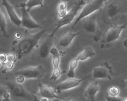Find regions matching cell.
I'll return each mask as SVG.
<instances>
[{
    "label": "cell",
    "instance_id": "7c38bea8",
    "mask_svg": "<svg viewBox=\"0 0 127 101\" xmlns=\"http://www.w3.org/2000/svg\"><path fill=\"white\" fill-rule=\"evenodd\" d=\"M54 40V35L51 34L47 35L46 38L41 43L39 49V55L41 57L47 58L50 54V50L53 47Z\"/></svg>",
    "mask_w": 127,
    "mask_h": 101
},
{
    "label": "cell",
    "instance_id": "6da1fadb",
    "mask_svg": "<svg viewBox=\"0 0 127 101\" xmlns=\"http://www.w3.org/2000/svg\"><path fill=\"white\" fill-rule=\"evenodd\" d=\"M47 31L46 28L34 34H30L21 39L16 46V52L18 58L32 52L36 48L40 39Z\"/></svg>",
    "mask_w": 127,
    "mask_h": 101
},
{
    "label": "cell",
    "instance_id": "f1b7e54d",
    "mask_svg": "<svg viewBox=\"0 0 127 101\" xmlns=\"http://www.w3.org/2000/svg\"><path fill=\"white\" fill-rule=\"evenodd\" d=\"M17 76L16 80L17 83L21 84L24 82L25 78L24 77L21 76Z\"/></svg>",
    "mask_w": 127,
    "mask_h": 101
},
{
    "label": "cell",
    "instance_id": "d4e9b609",
    "mask_svg": "<svg viewBox=\"0 0 127 101\" xmlns=\"http://www.w3.org/2000/svg\"><path fill=\"white\" fill-rule=\"evenodd\" d=\"M6 56H7V61H8L14 63L17 59L16 56L13 54L10 53Z\"/></svg>",
    "mask_w": 127,
    "mask_h": 101
},
{
    "label": "cell",
    "instance_id": "2e32d148",
    "mask_svg": "<svg viewBox=\"0 0 127 101\" xmlns=\"http://www.w3.org/2000/svg\"><path fill=\"white\" fill-rule=\"evenodd\" d=\"M81 32L82 31H80L75 33L73 32L71 30L65 33L60 39L59 45L63 48L68 47L71 44L74 38L80 34Z\"/></svg>",
    "mask_w": 127,
    "mask_h": 101
},
{
    "label": "cell",
    "instance_id": "44dd1931",
    "mask_svg": "<svg viewBox=\"0 0 127 101\" xmlns=\"http://www.w3.org/2000/svg\"><path fill=\"white\" fill-rule=\"evenodd\" d=\"M44 0H28L26 3H24V5L27 10L29 12L31 9L36 6H43Z\"/></svg>",
    "mask_w": 127,
    "mask_h": 101
},
{
    "label": "cell",
    "instance_id": "ba28073f",
    "mask_svg": "<svg viewBox=\"0 0 127 101\" xmlns=\"http://www.w3.org/2000/svg\"><path fill=\"white\" fill-rule=\"evenodd\" d=\"M127 23L123 25L113 24L111 26L105 34L104 42L107 44L111 43L119 39L122 31L126 29Z\"/></svg>",
    "mask_w": 127,
    "mask_h": 101
},
{
    "label": "cell",
    "instance_id": "e0dca14e",
    "mask_svg": "<svg viewBox=\"0 0 127 101\" xmlns=\"http://www.w3.org/2000/svg\"><path fill=\"white\" fill-rule=\"evenodd\" d=\"M95 51L91 47H86L83 51L78 55L76 57L77 60L79 61H84L89 58H93L95 56Z\"/></svg>",
    "mask_w": 127,
    "mask_h": 101
},
{
    "label": "cell",
    "instance_id": "d6a6232c",
    "mask_svg": "<svg viewBox=\"0 0 127 101\" xmlns=\"http://www.w3.org/2000/svg\"><path fill=\"white\" fill-rule=\"evenodd\" d=\"M84 1L85 2V1H87V2H89V1H91L92 0H84Z\"/></svg>",
    "mask_w": 127,
    "mask_h": 101
},
{
    "label": "cell",
    "instance_id": "7402d4cb",
    "mask_svg": "<svg viewBox=\"0 0 127 101\" xmlns=\"http://www.w3.org/2000/svg\"><path fill=\"white\" fill-rule=\"evenodd\" d=\"M78 62L76 58L71 60L70 63L69 70L67 73V76L68 78H73L75 76V70L78 66Z\"/></svg>",
    "mask_w": 127,
    "mask_h": 101
},
{
    "label": "cell",
    "instance_id": "ffe728a7",
    "mask_svg": "<svg viewBox=\"0 0 127 101\" xmlns=\"http://www.w3.org/2000/svg\"><path fill=\"white\" fill-rule=\"evenodd\" d=\"M0 31L5 37H9L7 31V22L5 15L0 8Z\"/></svg>",
    "mask_w": 127,
    "mask_h": 101
},
{
    "label": "cell",
    "instance_id": "8fae6325",
    "mask_svg": "<svg viewBox=\"0 0 127 101\" xmlns=\"http://www.w3.org/2000/svg\"><path fill=\"white\" fill-rule=\"evenodd\" d=\"M38 94L43 99H58L62 100H66V99L59 96L56 94L55 90L49 85L42 84L39 81L38 84Z\"/></svg>",
    "mask_w": 127,
    "mask_h": 101
},
{
    "label": "cell",
    "instance_id": "7a4b0ae2",
    "mask_svg": "<svg viewBox=\"0 0 127 101\" xmlns=\"http://www.w3.org/2000/svg\"><path fill=\"white\" fill-rule=\"evenodd\" d=\"M85 2L84 0H79L75 3L69 11H67L66 15L61 19H59L56 23V27L51 34L55 35L56 32L61 28L67 25H70L78 15L82 7L84 5Z\"/></svg>",
    "mask_w": 127,
    "mask_h": 101
},
{
    "label": "cell",
    "instance_id": "cb8c5ba5",
    "mask_svg": "<svg viewBox=\"0 0 127 101\" xmlns=\"http://www.w3.org/2000/svg\"><path fill=\"white\" fill-rule=\"evenodd\" d=\"M105 99L107 101H123L124 99L119 96L111 97L107 95L105 96Z\"/></svg>",
    "mask_w": 127,
    "mask_h": 101
},
{
    "label": "cell",
    "instance_id": "3957f363",
    "mask_svg": "<svg viewBox=\"0 0 127 101\" xmlns=\"http://www.w3.org/2000/svg\"><path fill=\"white\" fill-rule=\"evenodd\" d=\"M106 1V0H92L89 1L81 10L72 26V30L82 19L101 9Z\"/></svg>",
    "mask_w": 127,
    "mask_h": 101
},
{
    "label": "cell",
    "instance_id": "ac0fdd59",
    "mask_svg": "<svg viewBox=\"0 0 127 101\" xmlns=\"http://www.w3.org/2000/svg\"><path fill=\"white\" fill-rule=\"evenodd\" d=\"M120 6L117 2H111L107 8V15L109 17H113L116 16L119 12Z\"/></svg>",
    "mask_w": 127,
    "mask_h": 101
},
{
    "label": "cell",
    "instance_id": "30bf717a",
    "mask_svg": "<svg viewBox=\"0 0 127 101\" xmlns=\"http://www.w3.org/2000/svg\"><path fill=\"white\" fill-rule=\"evenodd\" d=\"M8 85L10 93L14 96L26 99L32 98L31 94L25 89L21 84L8 82Z\"/></svg>",
    "mask_w": 127,
    "mask_h": 101
},
{
    "label": "cell",
    "instance_id": "4316f807",
    "mask_svg": "<svg viewBox=\"0 0 127 101\" xmlns=\"http://www.w3.org/2000/svg\"><path fill=\"white\" fill-rule=\"evenodd\" d=\"M7 92V88L5 86L0 85V97L2 96L4 93Z\"/></svg>",
    "mask_w": 127,
    "mask_h": 101
},
{
    "label": "cell",
    "instance_id": "52a82bcc",
    "mask_svg": "<svg viewBox=\"0 0 127 101\" xmlns=\"http://www.w3.org/2000/svg\"><path fill=\"white\" fill-rule=\"evenodd\" d=\"M19 6L20 7L21 12V26L29 29H42V27L35 21L30 16L24 3H21Z\"/></svg>",
    "mask_w": 127,
    "mask_h": 101
},
{
    "label": "cell",
    "instance_id": "9c48e42d",
    "mask_svg": "<svg viewBox=\"0 0 127 101\" xmlns=\"http://www.w3.org/2000/svg\"><path fill=\"white\" fill-rule=\"evenodd\" d=\"M50 54L52 57V63L53 66L52 76L50 80L56 81L61 76V71L59 67L60 62V55L58 50L56 47H52L50 51Z\"/></svg>",
    "mask_w": 127,
    "mask_h": 101
},
{
    "label": "cell",
    "instance_id": "4fadbf2b",
    "mask_svg": "<svg viewBox=\"0 0 127 101\" xmlns=\"http://www.w3.org/2000/svg\"><path fill=\"white\" fill-rule=\"evenodd\" d=\"M107 63H104L105 66L95 67L93 69L92 76L95 79H107L111 80L112 79L110 67Z\"/></svg>",
    "mask_w": 127,
    "mask_h": 101
},
{
    "label": "cell",
    "instance_id": "8992f818",
    "mask_svg": "<svg viewBox=\"0 0 127 101\" xmlns=\"http://www.w3.org/2000/svg\"><path fill=\"white\" fill-rule=\"evenodd\" d=\"M91 76L92 75H89L80 79H75L74 77L69 78L64 82L58 84L55 87L54 90L56 93H61L65 91L72 89L78 87L82 82Z\"/></svg>",
    "mask_w": 127,
    "mask_h": 101
},
{
    "label": "cell",
    "instance_id": "4dcf8cb0",
    "mask_svg": "<svg viewBox=\"0 0 127 101\" xmlns=\"http://www.w3.org/2000/svg\"><path fill=\"white\" fill-rule=\"evenodd\" d=\"M15 37L17 39H21V34L20 32H18L15 34Z\"/></svg>",
    "mask_w": 127,
    "mask_h": 101
},
{
    "label": "cell",
    "instance_id": "603a6c76",
    "mask_svg": "<svg viewBox=\"0 0 127 101\" xmlns=\"http://www.w3.org/2000/svg\"><path fill=\"white\" fill-rule=\"evenodd\" d=\"M119 88L116 86H111L108 90V96L111 97L118 96L120 93Z\"/></svg>",
    "mask_w": 127,
    "mask_h": 101
},
{
    "label": "cell",
    "instance_id": "484cf974",
    "mask_svg": "<svg viewBox=\"0 0 127 101\" xmlns=\"http://www.w3.org/2000/svg\"><path fill=\"white\" fill-rule=\"evenodd\" d=\"M14 66V63L12 62L7 61L5 63V68L6 70H11L13 68Z\"/></svg>",
    "mask_w": 127,
    "mask_h": 101
},
{
    "label": "cell",
    "instance_id": "1f68e13d",
    "mask_svg": "<svg viewBox=\"0 0 127 101\" xmlns=\"http://www.w3.org/2000/svg\"><path fill=\"white\" fill-rule=\"evenodd\" d=\"M123 45H124V47L125 48H127V39H125V40L123 41Z\"/></svg>",
    "mask_w": 127,
    "mask_h": 101
},
{
    "label": "cell",
    "instance_id": "f546056e",
    "mask_svg": "<svg viewBox=\"0 0 127 101\" xmlns=\"http://www.w3.org/2000/svg\"><path fill=\"white\" fill-rule=\"evenodd\" d=\"M3 97V99H4L3 100H9V93H8V92H6L3 94L2 96Z\"/></svg>",
    "mask_w": 127,
    "mask_h": 101
},
{
    "label": "cell",
    "instance_id": "9a60e30c",
    "mask_svg": "<svg viewBox=\"0 0 127 101\" xmlns=\"http://www.w3.org/2000/svg\"><path fill=\"white\" fill-rule=\"evenodd\" d=\"M99 89L100 87L97 82H91L87 86L85 91V96L90 101H95L96 96Z\"/></svg>",
    "mask_w": 127,
    "mask_h": 101
},
{
    "label": "cell",
    "instance_id": "836d02e7",
    "mask_svg": "<svg viewBox=\"0 0 127 101\" xmlns=\"http://www.w3.org/2000/svg\"><path fill=\"white\" fill-rule=\"evenodd\" d=\"M1 63L0 62V67L1 66Z\"/></svg>",
    "mask_w": 127,
    "mask_h": 101
},
{
    "label": "cell",
    "instance_id": "83f0119b",
    "mask_svg": "<svg viewBox=\"0 0 127 101\" xmlns=\"http://www.w3.org/2000/svg\"><path fill=\"white\" fill-rule=\"evenodd\" d=\"M7 61V56L4 53L0 54V62L5 63Z\"/></svg>",
    "mask_w": 127,
    "mask_h": 101
},
{
    "label": "cell",
    "instance_id": "d6986e66",
    "mask_svg": "<svg viewBox=\"0 0 127 101\" xmlns=\"http://www.w3.org/2000/svg\"><path fill=\"white\" fill-rule=\"evenodd\" d=\"M69 0H62L57 6L58 16L59 19L63 18L67 13V2Z\"/></svg>",
    "mask_w": 127,
    "mask_h": 101
},
{
    "label": "cell",
    "instance_id": "277c9868",
    "mask_svg": "<svg viewBox=\"0 0 127 101\" xmlns=\"http://www.w3.org/2000/svg\"><path fill=\"white\" fill-rule=\"evenodd\" d=\"M46 70L42 65L30 67L18 71L15 73V76H21L25 79H36L43 78L46 74Z\"/></svg>",
    "mask_w": 127,
    "mask_h": 101
},
{
    "label": "cell",
    "instance_id": "5bb4252c",
    "mask_svg": "<svg viewBox=\"0 0 127 101\" xmlns=\"http://www.w3.org/2000/svg\"><path fill=\"white\" fill-rule=\"evenodd\" d=\"M2 4L6 9L12 22L18 27L21 26V19L15 12L14 7L9 3L7 0H2Z\"/></svg>",
    "mask_w": 127,
    "mask_h": 101
},
{
    "label": "cell",
    "instance_id": "5b68a950",
    "mask_svg": "<svg viewBox=\"0 0 127 101\" xmlns=\"http://www.w3.org/2000/svg\"><path fill=\"white\" fill-rule=\"evenodd\" d=\"M81 22L82 26L83 29L87 33L95 36L97 40L99 39L101 32L99 31L96 23V17L95 15H91L82 19Z\"/></svg>",
    "mask_w": 127,
    "mask_h": 101
}]
</instances>
